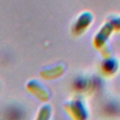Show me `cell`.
<instances>
[{"instance_id":"cell-1","label":"cell","mask_w":120,"mask_h":120,"mask_svg":"<svg viewBox=\"0 0 120 120\" xmlns=\"http://www.w3.org/2000/svg\"><path fill=\"white\" fill-rule=\"evenodd\" d=\"M64 108L73 120H86L89 112L84 100L81 97H76L65 102Z\"/></svg>"},{"instance_id":"cell-2","label":"cell","mask_w":120,"mask_h":120,"mask_svg":"<svg viewBox=\"0 0 120 120\" xmlns=\"http://www.w3.org/2000/svg\"><path fill=\"white\" fill-rule=\"evenodd\" d=\"M93 19H94L93 14L89 10H84L81 12L72 23L71 26L72 33L76 36H80L82 33H84L91 25Z\"/></svg>"},{"instance_id":"cell-3","label":"cell","mask_w":120,"mask_h":120,"mask_svg":"<svg viewBox=\"0 0 120 120\" xmlns=\"http://www.w3.org/2000/svg\"><path fill=\"white\" fill-rule=\"evenodd\" d=\"M112 31H113V28L111 25V23L108 22H104L103 25L100 26V28L98 30V32L94 36V38H93L94 46L99 50H103L104 48L108 47L107 42H108Z\"/></svg>"},{"instance_id":"cell-4","label":"cell","mask_w":120,"mask_h":120,"mask_svg":"<svg viewBox=\"0 0 120 120\" xmlns=\"http://www.w3.org/2000/svg\"><path fill=\"white\" fill-rule=\"evenodd\" d=\"M26 88L34 96H36L39 100L46 101L50 98L49 91L37 80H29L26 83Z\"/></svg>"},{"instance_id":"cell-5","label":"cell","mask_w":120,"mask_h":120,"mask_svg":"<svg viewBox=\"0 0 120 120\" xmlns=\"http://www.w3.org/2000/svg\"><path fill=\"white\" fill-rule=\"evenodd\" d=\"M119 68V63L117 59L113 58L112 56L105 57L103 61L100 63V69L101 72L107 76H112L115 72H117Z\"/></svg>"},{"instance_id":"cell-6","label":"cell","mask_w":120,"mask_h":120,"mask_svg":"<svg viewBox=\"0 0 120 120\" xmlns=\"http://www.w3.org/2000/svg\"><path fill=\"white\" fill-rule=\"evenodd\" d=\"M65 70V66L62 64H57L50 68H45L40 71V74L42 77L46 79H52V78H56L60 76Z\"/></svg>"},{"instance_id":"cell-7","label":"cell","mask_w":120,"mask_h":120,"mask_svg":"<svg viewBox=\"0 0 120 120\" xmlns=\"http://www.w3.org/2000/svg\"><path fill=\"white\" fill-rule=\"evenodd\" d=\"M52 109L50 104H44L42 107L39 108L37 117L35 120H50L52 116Z\"/></svg>"},{"instance_id":"cell-8","label":"cell","mask_w":120,"mask_h":120,"mask_svg":"<svg viewBox=\"0 0 120 120\" xmlns=\"http://www.w3.org/2000/svg\"><path fill=\"white\" fill-rule=\"evenodd\" d=\"M108 22L111 23L113 30L120 31V15H113L109 18Z\"/></svg>"}]
</instances>
